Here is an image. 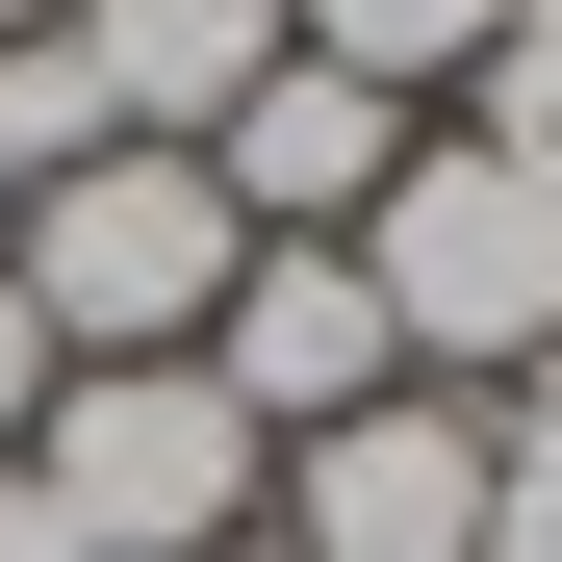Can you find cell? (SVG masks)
<instances>
[{
  "instance_id": "6da1fadb",
  "label": "cell",
  "mask_w": 562,
  "mask_h": 562,
  "mask_svg": "<svg viewBox=\"0 0 562 562\" xmlns=\"http://www.w3.org/2000/svg\"><path fill=\"white\" fill-rule=\"evenodd\" d=\"M358 281H384V358L409 384H537L562 358V154H486V128H409V179L333 231Z\"/></svg>"
},
{
  "instance_id": "7a4b0ae2",
  "label": "cell",
  "mask_w": 562,
  "mask_h": 562,
  "mask_svg": "<svg viewBox=\"0 0 562 562\" xmlns=\"http://www.w3.org/2000/svg\"><path fill=\"white\" fill-rule=\"evenodd\" d=\"M231 256H256V231H231L205 154H77V179H26V205H0V281H26L52 358H205Z\"/></svg>"
},
{
  "instance_id": "3957f363",
  "label": "cell",
  "mask_w": 562,
  "mask_h": 562,
  "mask_svg": "<svg viewBox=\"0 0 562 562\" xmlns=\"http://www.w3.org/2000/svg\"><path fill=\"white\" fill-rule=\"evenodd\" d=\"M26 486L77 512V562H231L256 537V409L205 384V358H52V409H26Z\"/></svg>"
},
{
  "instance_id": "277c9868",
  "label": "cell",
  "mask_w": 562,
  "mask_h": 562,
  "mask_svg": "<svg viewBox=\"0 0 562 562\" xmlns=\"http://www.w3.org/2000/svg\"><path fill=\"white\" fill-rule=\"evenodd\" d=\"M256 537L281 562H486V409H460V384H384V409L281 435Z\"/></svg>"
},
{
  "instance_id": "5b68a950",
  "label": "cell",
  "mask_w": 562,
  "mask_h": 562,
  "mask_svg": "<svg viewBox=\"0 0 562 562\" xmlns=\"http://www.w3.org/2000/svg\"><path fill=\"white\" fill-rule=\"evenodd\" d=\"M205 384L256 409V460H281V435H333V409H384V384H409V358H384V281L256 231V256H231V307H205Z\"/></svg>"
},
{
  "instance_id": "8992f818",
  "label": "cell",
  "mask_w": 562,
  "mask_h": 562,
  "mask_svg": "<svg viewBox=\"0 0 562 562\" xmlns=\"http://www.w3.org/2000/svg\"><path fill=\"white\" fill-rule=\"evenodd\" d=\"M409 128H435V103H384V77H333V52H281L256 103L205 128V179H231V231H281V256H333V231H358V205L409 179Z\"/></svg>"
},
{
  "instance_id": "52a82bcc",
  "label": "cell",
  "mask_w": 562,
  "mask_h": 562,
  "mask_svg": "<svg viewBox=\"0 0 562 562\" xmlns=\"http://www.w3.org/2000/svg\"><path fill=\"white\" fill-rule=\"evenodd\" d=\"M52 26H77V77H103L128 154H205L256 77H281V0H52Z\"/></svg>"
},
{
  "instance_id": "ba28073f",
  "label": "cell",
  "mask_w": 562,
  "mask_h": 562,
  "mask_svg": "<svg viewBox=\"0 0 562 562\" xmlns=\"http://www.w3.org/2000/svg\"><path fill=\"white\" fill-rule=\"evenodd\" d=\"M512 0H281V52H333V77H384V103H435V77H486Z\"/></svg>"
},
{
  "instance_id": "9c48e42d",
  "label": "cell",
  "mask_w": 562,
  "mask_h": 562,
  "mask_svg": "<svg viewBox=\"0 0 562 562\" xmlns=\"http://www.w3.org/2000/svg\"><path fill=\"white\" fill-rule=\"evenodd\" d=\"M460 128H486V154H562V0H512V26H486V77H460Z\"/></svg>"
},
{
  "instance_id": "30bf717a",
  "label": "cell",
  "mask_w": 562,
  "mask_h": 562,
  "mask_svg": "<svg viewBox=\"0 0 562 562\" xmlns=\"http://www.w3.org/2000/svg\"><path fill=\"white\" fill-rule=\"evenodd\" d=\"M26 409H52V333H26V281H0V460H26Z\"/></svg>"
},
{
  "instance_id": "8fae6325",
  "label": "cell",
  "mask_w": 562,
  "mask_h": 562,
  "mask_svg": "<svg viewBox=\"0 0 562 562\" xmlns=\"http://www.w3.org/2000/svg\"><path fill=\"white\" fill-rule=\"evenodd\" d=\"M0 562H77V512H52V486H26V460H0Z\"/></svg>"
},
{
  "instance_id": "7c38bea8",
  "label": "cell",
  "mask_w": 562,
  "mask_h": 562,
  "mask_svg": "<svg viewBox=\"0 0 562 562\" xmlns=\"http://www.w3.org/2000/svg\"><path fill=\"white\" fill-rule=\"evenodd\" d=\"M26 26H52V0H0V52H26Z\"/></svg>"
},
{
  "instance_id": "4fadbf2b",
  "label": "cell",
  "mask_w": 562,
  "mask_h": 562,
  "mask_svg": "<svg viewBox=\"0 0 562 562\" xmlns=\"http://www.w3.org/2000/svg\"><path fill=\"white\" fill-rule=\"evenodd\" d=\"M231 562H281V537H231Z\"/></svg>"
}]
</instances>
